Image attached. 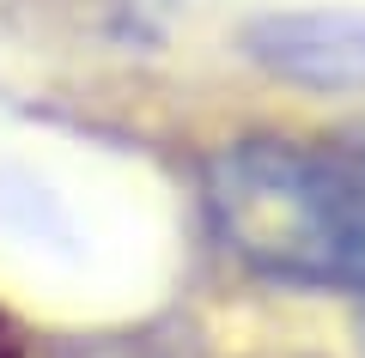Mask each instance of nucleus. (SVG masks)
<instances>
[{
	"label": "nucleus",
	"mask_w": 365,
	"mask_h": 358,
	"mask_svg": "<svg viewBox=\"0 0 365 358\" xmlns=\"http://www.w3.org/2000/svg\"><path fill=\"white\" fill-rule=\"evenodd\" d=\"M207 225L256 280L365 298V146L237 140L207 164Z\"/></svg>",
	"instance_id": "1"
},
{
	"label": "nucleus",
	"mask_w": 365,
	"mask_h": 358,
	"mask_svg": "<svg viewBox=\"0 0 365 358\" xmlns=\"http://www.w3.org/2000/svg\"><path fill=\"white\" fill-rule=\"evenodd\" d=\"M250 55L311 91L365 85V13H274L250 25Z\"/></svg>",
	"instance_id": "2"
},
{
	"label": "nucleus",
	"mask_w": 365,
	"mask_h": 358,
	"mask_svg": "<svg viewBox=\"0 0 365 358\" xmlns=\"http://www.w3.org/2000/svg\"><path fill=\"white\" fill-rule=\"evenodd\" d=\"M0 358H25V328L0 310Z\"/></svg>",
	"instance_id": "3"
},
{
	"label": "nucleus",
	"mask_w": 365,
	"mask_h": 358,
	"mask_svg": "<svg viewBox=\"0 0 365 358\" xmlns=\"http://www.w3.org/2000/svg\"><path fill=\"white\" fill-rule=\"evenodd\" d=\"M359 346H365V304H359Z\"/></svg>",
	"instance_id": "4"
}]
</instances>
